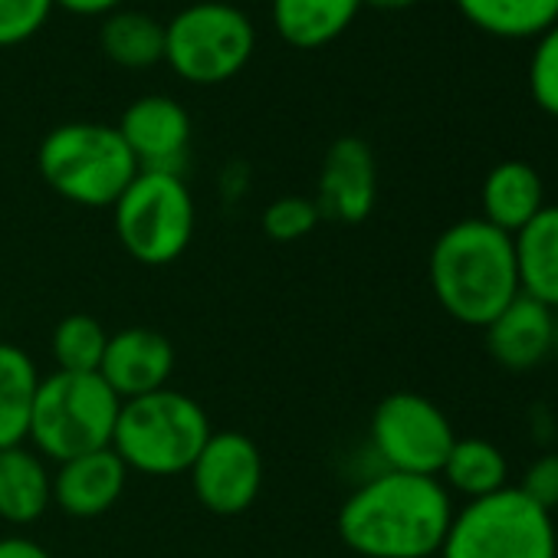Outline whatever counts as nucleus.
<instances>
[{"label":"nucleus","mask_w":558,"mask_h":558,"mask_svg":"<svg viewBox=\"0 0 558 558\" xmlns=\"http://www.w3.org/2000/svg\"><path fill=\"white\" fill-rule=\"evenodd\" d=\"M486 352L506 372H532L551 355L555 313L529 296H515L486 329Z\"/></svg>","instance_id":"2eb2a0df"},{"label":"nucleus","mask_w":558,"mask_h":558,"mask_svg":"<svg viewBox=\"0 0 558 558\" xmlns=\"http://www.w3.org/2000/svg\"><path fill=\"white\" fill-rule=\"evenodd\" d=\"M319 220H323V214H319L316 201L313 197H300V194L276 197L263 210V230L276 243H296V240L310 236Z\"/></svg>","instance_id":"393cba45"},{"label":"nucleus","mask_w":558,"mask_h":558,"mask_svg":"<svg viewBox=\"0 0 558 558\" xmlns=\"http://www.w3.org/2000/svg\"><path fill=\"white\" fill-rule=\"evenodd\" d=\"M457 11L499 40H532L558 24V0H453Z\"/></svg>","instance_id":"4be33fe9"},{"label":"nucleus","mask_w":558,"mask_h":558,"mask_svg":"<svg viewBox=\"0 0 558 558\" xmlns=\"http://www.w3.org/2000/svg\"><path fill=\"white\" fill-rule=\"evenodd\" d=\"M378 201V165L372 148L345 135L339 138L323 161L319 171V197L316 207L323 217L339 223H362Z\"/></svg>","instance_id":"f8f14e48"},{"label":"nucleus","mask_w":558,"mask_h":558,"mask_svg":"<svg viewBox=\"0 0 558 558\" xmlns=\"http://www.w3.org/2000/svg\"><path fill=\"white\" fill-rule=\"evenodd\" d=\"M44 181L70 204L112 207L138 174L119 129L99 122L57 125L37 151Z\"/></svg>","instance_id":"39448f33"},{"label":"nucleus","mask_w":558,"mask_h":558,"mask_svg":"<svg viewBox=\"0 0 558 558\" xmlns=\"http://www.w3.org/2000/svg\"><path fill=\"white\" fill-rule=\"evenodd\" d=\"M453 512L437 476L381 470L345 496L336 529L362 558H434Z\"/></svg>","instance_id":"f257e3e1"},{"label":"nucleus","mask_w":558,"mask_h":558,"mask_svg":"<svg viewBox=\"0 0 558 558\" xmlns=\"http://www.w3.org/2000/svg\"><path fill=\"white\" fill-rule=\"evenodd\" d=\"M53 0H0V47L34 40L53 14Z\"/></svg>","instance_id":"bb28decb"},{"label":"nucleus","mask_w":558,"mask_h":558,"mask_svg":"<svg viewBox=\"0 0 558 558\" xmlns=\"http://www.w3.org/2000/svg\"><path fill=\"white\" fill-rule=\"evenodd\" d=\"M256 31L250 17L220 0H204L178 11L165 24V63L194 86L233 80L253 57Z\"/></svg>","instance_id":"0eeeda50"},{"label":"nucleus","mask_w":558,"mask_h":558,"mask_svg":"<svg viewBox=\"0 0 558 558\" xmlns=\"http://www.w3.org/2000/svg\"><path fill=\"white\" fill-rule=\"evenodd\" d=\"M529 96L545 116L558 119V24L535 37L529 57Z\"/></svg>","instance_id":"a878e982"},{"label":"nucleus","mask_w":558,"mask_h":558,"mask_svg":"<svg viewBox=\"0 0 558 558\" xmlns=\"http://www.w3.org/2000/svg\"><path fill=\"white\" fill-rule=\"evenodd\" d=\"M551 355H558V313H555V336H551Z\"/></svg>","instance_id":"2f4dec72"},{"label":"nucleus","mask_w":558,"mask_h":558,"mask_svg":"<svg viewBox=\"0 0 558 558\" xmlns=\"http://www.w3.org/2000/svg\"><path fill=\"white\" fill-rule=\"evenodd\" d=\"M106 345H109L106 326L86 313H73L60 319L50 336V355L57 362V372H73V375L99 372Z\"/></svg>","instance_id":"b1692460"},{"label":"nucleus","mask_w":558,"mask_h":558,"mask_svg":"<svg viewBox=\"0 0 558 558\" xmlns=\"http://www.w3.org/2000/svg\"><path fill=\"white\" fill-rule=\"evenodd\" d=\"M171 375H174V345L161 332L135 326L109 336L99 378L122 401L168 388Z\"/></svg>","instance_id":"ddd939ff"},{"label":"nucleus","mask_w":558,"mask_h":558,"mask_svg":"<svg viewBox=\"0 0 558 558\" xmlns=\"http://www.w3.org/2000/svg\"><path fill=\"white\" fill-rule=\"evenodd\" d=\"M122 398L93 375L53 372L40 378L34 414H31V447L53 463L112 447Z\"/></svg>","instance_id":"20e7f679"},{"label":"nucleus","mask_w":558,"mask_h":558,"mask_svg":"<svg viewBox=\"0 0 558 558\" xmlns=\"http://www.w3.org/2000/svg\"><path fill=\"white\" fill-rule=\"evenodd\" d=\"M187 476L207 512L240 515L263 489V453L240 430H214L194 457Z\"/></svg>","instance_id":"9d476101"},{"label":"nucleus","mask_w":558,"mask_h":558,"mask_svg":"<svg viewBox=\"0 0 558 558\" xmlns=\"http://www.w3.org/2000/svg\"><path fill=\"white\" fill-rule=\"evenodd\" d=\"M37 388V362L21 345L0 342V450L27 444Z\"/></svg>","instance_id":"412c9836"},{"label":"nucleus","mask_w":558,"mask_h":558,"mask_svg":"<svg viewBox=\"0 0 558 558\" xmlns=\"http://www.w3.org/2000/svg\"><path fill=\"white\" fill-rule=\"evenodd\" d=\"M116 236L145 266L174 263L194 236V197L181 174L138 171L112 204Z\"/></svg>","instance_id":"6e6552de"},{"label":"nucleus","mask_w":558,"mask_h":558,"mask_svg":"<svg viewBox=\"0 0 558 558\" xmlns=\"http://www.w3.org/2000/svg\"><path fill=\"white\" fill-rule=\"evenodd\" d=\"M372 450L385 470L437 476L457 434L450 417L417 391H395L378 401L368 424Z\"/></svg>","instance_id":"1a4fd4ad"},{"label":"nucleus","mask_w":558,"mask_h":558,"mask_svg":"<svg viewBox=\"0 0 558 558\" xmlns=\"http://www.w3.org/2000/svg\"><path fill=\"white\" fill-rule=\"evenodd\" d=\"M99 47L122 70H151L165 60V27L145 11H116L102 21Z\"/></svg>","instance_id":"5701e85b"},{"label":"nucleus","mask_w":558,"mask_h":558,"mask_svg":"<svg viewBox=\"0 0 558 558\" xmlns=\"http://www.w3.org/2000/svg\"><path fill=\"white\" fill-rule=\"evenodd\" d=\"M53 4L70 14H80V17H109L125 4V0H53Z\"/></svg>","instance_id":"c85d7f7f"},{"label":"nucleus","mask_w":558,"mask_h":558,"mask_svg":"<svg viewBox=\"0 0 558 558\" xmlns=\"http://www.w3.org/2000/svg\"><path fill=\"white\" fill-rule=\"evenodd\" d=\"M53 506V473L47 460L21 444L0 450V519L31 525Z\"/></svg>","instance_id":"a211bd4d"},{"label":"nucleus","mask_w":558,"mask_h":558,"mask_svg":"<svg viewBox=\"0 0 558 558\" xmlns=\"http://www.w3.org/2000/svg\"><path fill=\"white\" fill-rule=\"evenodd\" d=\"M116 129L138 161V171L181 174L191 145V116L181 102L168 96H142L122 112Z\"/></svg>","instance_id":"9b49d317"},{"label":"nucleus","mask_w":558,"mask_h":558,"mask_svg":"<svg viewBox=\"0 0 558 558\" xmlns=\"http://www.w3.org/2000/svg\"><path fill=\"white\" fill-rule=\"evenodd\" d=\"M440 558H558L551 512L535 506L519 486L470 499L453 512Z\"/></svg>","instance_id":"423d86ee"},{"label":"nucleus","mask_w":558,"mask_h":558,"mask_svg":"<svg viewBox=\"0 0 558 558\" xmlns=\"http://www.w3.org/2000/svg\"><path fill=\"white\" fill-rule=\"evenodd\" d=\"M480 207L486 223L515 236L545 207L542 174L529 161H499L480 187Z\"/></svg>","instance_id":"f3484780"},{"label":"nucleus","mask_w":558,"mask_h":558,"mask_svg":"<svg viewBox=\"0 0 558 558\" xmlns=\"http://www.w3.org/2000/svg\"><path fill=\"white\" fill-rule=\"evenodd\" d=\"M362 4H372V8H381V11H404V8L417 4V0H362Z\"/></svg>","instance_id":"7c9ffc66"},{"label":"nucleus","mask_w":558,"mask_h":558,"mask_svg":"<svg viewBox=\"0 0 558 558\" xmlns=\"http://www.w3.org/2000/svg\"><path fill=\"white\" fill-rule=\"evenodd\" d=\"M0 558H53V555L27 535H4L0 538Z\"/></svg>","instance_id":"c756f323"},{"label":"nucleus","mask_w":558,"mask_h":558,"mask_svg":"<svg viewBox=\"0 0 558 558\" xmlns=\"http://www.w3.org/2000/svg\"><path fill=\"white\" fill-rule=\"evenodd\" d=\"M427 276L437 306L470 329H486L519 296L512 236L483 217L457 220L434 240Z\"/></svg>","instance_id":"f03ea898"},{"label":"nucleus","mask_w":558,"mask_h":558,"mask_svg":"<svg viewBox=\"0 0 558 558\" xmlns=\"http://www.w3.org/2000/svg\"><path fill=\"white\" fill-rule=\"evenodd\" d=\"M362 11V0H272V27L296 50L336 44Z\"/></svg>","instance_id":"6ab92c4d"},{"label":"nucleus","mask_w":558,"mask_h":558,"mask_svg":"<svg viewBox=\"0 0 558 558\" xmlns=\"http://www.w3.org/2000/svg\"><path fill=\"white\" fill-rule=\"evenodd\" d=\"M519 293L558 313V204H545L515 236Z\"/></svg>","instance_id":"dca6fc26"},{"label":"nucleus","mask_w":558,"mask_h":558,"mask_svg":"<svg viewBox=\"0 0 558 558\" xmlns=\"http://www.w3.org/2000/svg\"><path fill=\"white\" fill-rule=\"evenodd\" d=\"M129 466L112 447L93 450L57 463L53 470V502L73 519H96L109 512L125 493Z\"/></svg>","instance_id":"4468645a"},{"label":"nucleus","mask_w":558,"mask_h":558,"mask_svg":"<svg viewBox=\"0 0 558 558\" xmlns=\"http://www.w3.org/2000/svg\"><path fill=\"white\" fill-rule=\"evenodd\" d=\"M0 326H4V319H0Z\"/></svg>","instance_id":"473e14b6"},{"label":"nucleus","mask_w":558,"mask_h":558,"mask_svg":"<svg viewBox=\"0 0 558 558\" xmlns=\"http://www.w3.org/2000/svg\"><path fill=\"white\" fill-rule=\"evenodd\" d=\"M437 480L447 486V493H460L466 502L493 496L506 489L509 483V463L506 453L483 437H457Z\"/></svg>","instance_id":"aec40b11"},{"label":"nucleus","mask_w":558,"mask_h":558,"mask_svg":"<svg viewBox=\"0 0 558 558\" xmlns=\"http://www.w3.org/2000/svg\"><path fill=\"white\" fill-rule=\"evenodd\" d=\"M519 493H525L545 512L558 509V453H542L522 473Z\"/></svg>","instance_id":"cd10ccee"},{"label":"nucleus","mask_w":558,"mask_h":558,"mask_svg":"<svg viewBox=\"0 0 558 558\" xmlns=\"http://www.w3.org/2000/svg\"><path fill=\"white\" fill-rule=\"evenodd\" d=\"M210 434L214 427L207 411L194 398L174 388H161L122 401L112 450L129 470L142 476H178L191 470Z\"/></svg>","instance_id":"7ed1b4c3"}]
</instances>
